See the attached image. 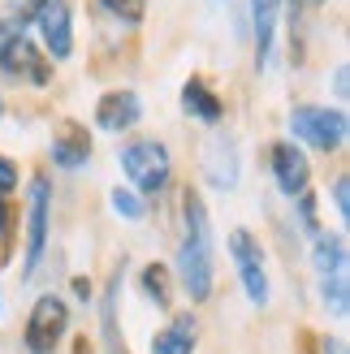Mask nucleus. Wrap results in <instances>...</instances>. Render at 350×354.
Masks as SVG:
<instances>
[{
  "mask_svg": "<svg viewBox=\"0 0 350 354\" xmlns=\"http://www.w3.org/2000/svg\"><path fill=\"white\" fill-rule=\"evenodd\" d=\"M212 216L199 190H182V242H178V277L182 290L190 294V303H208L212 298V281H217V263H212Z\"/></svg>",
  "mask_w": 350,
  "mask_h": 354,
  "instance_id": "f257e3e1",
  "label": "nucleus"
},
{
  "mask_svg": "<svg viewBox=\"0 0 350 354\" xmlns=\"http://www.w3.org/2000/svg\"><path fill=\"white\" fill-rule=\"evenodd\" d=\"M121 173L130 177V190L138 199H160V194L173 186V156L160 138H130L117 156Z\"/></svg>",
  "mask_w": 350,
  "mask_h": 354,
  "instance_id": "f03ea898",
  "label": "nucleus"
},
{
  "mask_svg": "<svg viewBox=\"0 0 350 354\" xmlns=\"http://www.w3.org/2000/svg\"><path fill=\"white\" fill-rule=\"evenodd\" d=\"M0 78L9 82H26V86H48L52 82V65L39 48H35L30 30L22 22L5 17L0 22Z\"/></svg>",
  "mask_w": 350,
  "mask_h": 354,
  "instance_id": "7ed1b4c3",
  "label": "nucleus"
},
{
  "mask_svg": "<svg viewBox=\"0 0 350 354\" xmlns=\"http://www.w3.org/2000/svg\"><path fill=\"white\" fill-rule=\"evenodd\" d=\"M290 143H303L320 156H333L346 147L350 117L346 109H329V104H294L290 109Z\"/></svg>",
  "mask_w": 350,
  "mask_h": 354,
  "instance_id": "20e7f679",
  "label": "nucleus"
},
{
  "mask_svg": "<svg viewBox=\"0 0 350 354\" xmlns=\"http://www.w3.org/2000/svg\"><path fill=\"white\" fill-rule=\"evenodd\" d=\"M69 333V307L61 294H39L30 303L26 328H22V346L26 354H57V346Z\"/></svg>",
  "mask_w": 350,
  "mask_h": 354,
  "instance_id": "39448f33",
  "label": "nucleus"
},
{
  "mask_svg": "<svg viewBox=\"0 0 350 354\" xmlns=\"http://www.w3.org/2000/svg\"><path fill=\"white\" fill-rule=\"evenodd\" d=\"M48 221H52V182L48 173H35L26 186V255H22V281H30L48 251Z\"/></svg>",
  "mask_w": 350,
  "mask_h": 354,
  "instance_id": "423d86ee",
  "label": "nucleus"
},
{
  "mask_svg": "<svg viewBox=\"0 0 350 354\" xmlns=\"http://www.w3.org/2000/svg\"><path fill=\"white\" fill-rule=\"evenodd\" d=\"M264 156H268V173H273L277 190H282L290 203L311 190V160H307V151L299 143H290V138H273Z\"/></svg>",
  "mask_w": 350,
  "mask_h": 354,
  "instance_id": "0eeeda50",
  "label": "nucleus"
},
{
  "mask_svg": "<svg viewBox=\"0 0 350 354\" xmlns=\"http://www.w3.org/2000/svg\"><path fill=\"white\" fill-rule=\"evenodd\" d=\"M30 26L39 30L48 61H69L74 57V9H69V0H39Z\"/></svg>",
  "mask_w": 350,
  "mask_h": 354,
  "instance_id": "6e6552de",
  "label": "nucleus"
},
{
  "mask_svg": "<svg viewBox=\"0 0 350 354\" xmlns=\"http://www.w3.org/2000/svg\"><path fill=\"white\" fill-rule=\"evenodd\" d=\"M230 255L238 263V281L255 307H268V268H264V246L251 238V229L230 234Z\"/></svg>",
  "mask_w": 350,
  "mask_h": 354,
  "instance_id": "1a4fd4ad",
  "label": "nucleus"
},
{
  "mask_svg": "<svg viewBox=\"0 0 350 354\" xmlns=\"http://www.w3.org/2000/svg\"><path fill=\"white\" fill-rule=\"evenodd\" d=\"M138 121H143V100L130 86H113V91H104L95 100V126L104 134H126Z\"/></svg>",
  "mask_w": 350,
  "mask_h": 354,
  "instance_id": "9d476101",
  "label": "nucleus"
},
{
  "mask_svg": "<svg viewBox=\"0 0 350 354\" xmlns=\"http://www.w3.org/2000/svg\"><path fill=\"white\" fill-rule=\"evenodd\" d=\"M91 134H86V126L82 121H61L57 130H52V147H48V156H52V165L57 169H65V173H78V169H86L91 165Z\"/></svg>",
  "mask_w": 350,
  "mask_h": 354,
  "instance_id": "9b49d317",
  "label": "nucleus"
},
{
  "mask_svg": "<svg viewBox=\"0 0 350 354\" xmlns=\"http://www.w3.org/2000/svg\"><path fill=\"white\" fill-rule=\"evenodd\" d=\"M182 113L190 121H199V126H221V117H225V100L212 91V82H208L203 74H190L182 82Z\"/></svg>",
  "mask_w": 350,
  "mask_h": 354,
  "instance_id": "f8f14e48",
  "label": "nucleus"
},
{
  "mask_svg": "<svg viewBox=\"0 0 350 354\" xmlns=\"http://www.w3.org/2000/svg\"><path fill=\"white\" fill-rule=\"evenodd\" d=\"M195 350H199V320L190 311H178L151 337V354H195Z\"/></svg>",
  "mask_w": 350,
  "mask_h": 354,
  "instance_id": "ddd939ff",
  "label": "nucleus"
},
{
  "mask_svg": "<svg viewBox=\"0 0 350 354\" xmlns=\"http://www.w3.org/2000/svg\"><path fill=\"white\" fill-rule=\"evenodd\" d=\"M203 156H208V160H203L208 186H217V190H234V186H238V147H234V138L217 134L212 143H208Z\"/></svg>",
  "mask_w": 350,
  "mask_h": 354,
  "instance_id": "4468645a",
  "label": "nucleus"
},
{
  "mask_svg": "<svg viewBox=\"0 0 350 354\" xmlns=\"http://www.w3.org/2000/svg\"><path fill=\"white\" fill-rule=\"evenodd\" d=\"M277 13H282V0H251L255 69H268V61H273V39H277Z\"/></svg>",
  "mask_w": 350,
  "mask_h": 354,
  "instance_id": "2eb2a0df",
  "label": "nucleus"
},
{
  "mask_svg": "<svg viewBox=\"0 0 350 354\" xmlns=\"http://www.w3.org/2000/svg\"><path fill=\"white\" fill-rule=\"evenodd\" d=\"M138 290H143V298H147L151 307L169 311L173 307V268H169V263H160V259L143 263V272H138Z\"/></svg>",
  "mask_w": 350,
  "mask_h": 354,
  "instance_id": "dca6fc26",
  "label": "nucleus"
},
{
  "mask_svg": "<svg viewBox=\"0 0 350 354\" xmlns=\"http://www.w3.org/2000/svg\"><path fill=\"white\" fill-rule=\"evenodd\" d=\"M311 263H316L320 277L346 272V238L342 234H316L311 238Z\"/></svg>",
  "mask_w": 350,
  "mask_h": 354,
  "instance_id": "f3484780",
  "label": "nucleus"
},
{
  "mask_svg": "<svg viewBox=\"0 0 350 354\" xmlns=\"http://www.w3.org/2000/svg\"><path fill=\"white\" fill-rule=\"evenodd\" d=\"M95 5L109 13L117 26L138 30V26H143V17H147V5H151V0H95Z\"/></svg>",
  "mask_w": 350,
  "mask_h": 354,
  "instance_id": "a211bd4d",
  "label": "nucleus"
},
{
  "mask_svg": "<svg viewBox=\"0 0 350 354\" xmlns=\"http://www.w3.org/2000/svg\"><path fill=\"white\" fill-rule=\"evenodd\" d=\"M320 303L338 315V320H346V311H350V286H346V272L338 277H320Z\"/></svg>",
  "mask_w": 350,
  "mask_h": 354,
  "instance_id": "6ab92c4d",
  "label": "nucleus"
},
{
  "mask_svg": "<svg viewBox=\"0 0 350 354\" xmlns=\"http://www.w3.org/2000/svg\"><path fill=\"white\" fill-rule=\"evenodd\" d=\"M109 203H113V212H117L121 221H143V216H147V203L138 199L130 186H117V190L109 194Z\"/></svg>",
  "mask_w": 350,
  "mask_h": 354,
  "instance_id": "aec40b11",
  "label": "nucleus"
},
{
  "mask_svg": "<svg viewBox=\"0 0 350 354\" xmlns=\"http://www.w3.org/2000/svg\"><path fill=\"white\" fill-rule=\"evenodd\" d=\"M294 212H299V221H303V229H307V238L324 234V225H320V216H316V194H311V190L294 199Z\"/></svg>",
  "mask_w": 350,
  "mask_h": 354,
  "instance_id": "412c9836",
  "label": "nucleus"
},
{
  "mask_svg": "<svg viewBox=\"0 0 350 354\" xmlns=\"http://www.w3.org/2000/svg\"><path fill=\"white\" fill-rule=\"evenodd\" d=\"M13 212H9V199H0V268L9 263V255H13Z\"/></svg>",
  "mask_w": 350,
  "mask_h": 354,
  "instance_id": "4be33fe9",
  "label": "nucleus"
},
{
  "mask_svg": "<svg viewBox=\"0 0 350 354\" xmlns=\"http://www.w3.org/2000/svg\"><path fill=\"white\" fill-rule=\"evenodd\" d=\"M333 207H338V221L346 225L350 221V177L346 173L333 177Z\"/></svg>",
  "mask_w": 350,
  "mask_h": 354,
  "instance_id": "5701e85b",
  "label": "nucleus"
},
{
  "mask_svg": "<svg viewBox=\"0 0 350 354\" xmlns=\"http://www.w3.org/2000/svg\"><path fill=\"white\" fill-rule=\"evenodd\" d=\"M17 190V165L9 160L5 151H0V199H5V194H13Z\"/></svg>",
  "mask_w": 350,
  "mask_h": 354,
  "instance_id": "b1692460",
  "label": "nucleus"
},
{
  "mask_svg": "<svg viewBox=\"0 0 350 354\" xmlns=\"http://www.w3.org/2000/svg\"><path fill=\"white\" fill-rule=\"evenodd\" d=\"M333 95H338L342 104L350 100V65H346V61H338V65H333Z\"/></svg>",
  "mask_w": 350,
  "mask_h": 354,
  "instance_id": "393cba45",
  "label": "nucleus"
},
{
  "mask_svg": "<svg viewBox=\"0 0 350 354\" xmlns=\"http://www.w3.org/2000/svg\"><path fill=\"white\" fill-rule=\"evenodd\" d=\"M35 9H39V0H9V17H13V22H22V26H30Z\"/></svg>",
  "mask_w": 350,
  "mask_h": 354,
  "instance_id": "a878e982",
  "label": "nucleus"
},
{
  "mask_svg": "<svg viewBox=\"0 0 350 354\" xmlns=\"http://www.w3.org/2000/svg\"><path fill=\"white\" fill-rule=\"evenodd\" d=\"M320 354H346V342L338 337V333H324V337H320Z\"/></svg>",
  "mask_w": 350,
  "mask_h": 354,
  "instance_id": "bb28decb",
  "label": "nucleus"
},
{
  "mask_svg": "<svg viewBox=\"0 0 350 354\" xmlns=\"http://www.w3.org/2000/svg\"><path fill=\"white\" fill-rule=\"evenodd\" d=\"M69 290L78 294V303H91V294H95V290H91V281H86V277H74V281H69Z\"/></svg>",
  "mask_w": 350,
  "mask_h": 354,
  "instance_id": "cd10ccee",
  "label": "nucleus"
},
{
  "mask_svg": "<svg viewBox=\"0 0 350 354\" xmlns=\"http://www.w3.org/2000/svg\"><path fill=\"white\" fill-rule=\"evenodd\" d=\"M74 354H91V346H86V342H78V346H74Z\"/></svg>",
  "mask_w": 350,
  "mask_h": 354,
  "instance_id": "c85d7f7f",
  "label": "nucleus"
},
{
  "mask_svg": "<svg viewBox=\"0 0 350 354\" xmlns=\"http://www.w3.org/2000/svg\"><path fill=\"white\" fill-rule=\"evenodd\" d=\"M0 117H5V95H0Z\"/></svg>",
  "mask_w": 350,
  "mask_h": 354,
  "instance_id": "c756f323",
  "label": "nucleus"
},
{
  "mask_svg": "<svg viewBox=\"0 0 350 354\" xmlns=\"http://www.w3.org/2000/svg\"><path fill=\"white\" fill-rule=\"evenodd\" d=\"M307 5H324V0H307Z\"/></svg>",
  "mask_w": 350,
  "mask_h": 354,
  "instance_id": "7c9ffc66",
  "label": "nucleus"
}]
</instances>
